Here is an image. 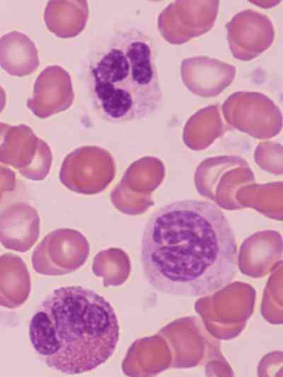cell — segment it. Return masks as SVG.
<instances>
[{
  "mask_svg": "<svg viewBox=\"0 0 283 377\" xmlns=\"http://www.w3.org/2000/svg\"><path fill=\"white\" fill-rule=\"evenodd\" d=\"M140 259L149 286L177 297L212 295L237 272L233 230L222 210L208 201L166 204L147 221Z\"/></svg>",
  "mask_w": 283,
  "mask_h": 377,
  "instance_id": "cell-1",
  "label": "cell"
},
{
  "mask_svg": "<svg viewBox=\"0 0 283 377\" xmlns=\"http://www.w3.org/2000/svg\"><path fill=\"white\" fill-rule=\"evenodd\" d=\"M29 339L46 365L69 375L91 371L113 354L118 319L103 296L81 286L53 290L29 324Z\"/></svg>",
  "mask_w": 283,
  "mask_h": 377,
  "instance_id": "cell-2",
  "label": "cell"
},
{
  "mask_svg": "<svg viewBox=\"0 0 283 377\" xmlns=\"http://www.w3.org/2000/svg\"><path fill=\"white\" fill-rule=\"evenodd\" d=\"M89 76L94 106L109 122L145 119L161 106L154 46L138 29L115 33L91 62Z\"/></svg>",
  "mask_w": 283,
  "mask_h": 377,
  "instance_id": "cell-3",
  "label": "cell"
},
{
  "mask_svg": "<svg viewBox=\"0 0 283 377\" xmlns=\"http://www.w3.org/2000/svg\"><path fill=\"white\" fill-rule=\"evenodd\" d=\"M115 174V164L110 152L98 146H83L64 157L59 180L71 191L94 195L104 191Z\"/></svg>",
  "mask_w": 283,
  "mask_h": 377,
  "instance_id": "cell-4",
  "label": "cell"
},
{
  "mask_svg": "<svg viewBox=\"0 0 283 377\" xmlns=\"http://www.w3.org/2000/svg\"><path fill=\"white\" fill-rule=\"evenodd\" d=\"M89 244L80 232L69 228L48 233L35 248L31 261L35 271L47 276L76 271L86 261Z\"/></svg>",
  "mask_w": 283,
  "mask_h": 377,
  "instance_id": "cell-5",
  "label": "cell"
},
{
  "mask_svg": "<svg viewBox=\"0 0 283 377\" xmlns=\"http://www.w3.org/2000/svg\"><path fill=\"white\" fill-rule=\"evenodd\" d=\"M0 162L17 169L26 179L41 181L50 171L52 154L28 125H10L0 145Z\"/></svg>",
  "mask_w": 283,
  "mask_h": 377,
  "instance_id": "cell-6",
  "label": "cell"
},
{
  "mask_svg": "<svg viewBox=\"0 0 283 377\" xmlns=\"http://www.w3.org/2000/svg\"><path fill=\"white\" fill-rule=\"evenodd\" d=\"M74 94L69 73L58 65L45 68L37 77L27 107L40 118H46L68 109Z\"/></svg>",
  "mask_w": 283,
  "mask_h": 377,
  "instance_id": "cell-7",
  "label": "cell"
},
{
  "mask_svg": "<svg viewBox=\"0 0 283 377\" xmlns=\"http://www.w3.org/2000/svg\"><path fill=\"white\" fill-rule=\"evenodd\" d=\"M39 235L37 211L28 203H13L0 213V242L6 249L25 252Z\"/></svg>",
  "mask_w": 283,
  "mask_h": 377,
  "instance_id": "cell-8",
  "label": "cell"
},
{
  "mask_svg": "<svg viewBox=\"0 0 283 377\" xmlns=\"http://www.w3.org/2000/svg\"><path fill=\"white\" fill-rule=\"evenodd\" d=\"M38 52L25 33L13 30L0 38V66L8 74L25 77L39 67Z\"/></svg>",
  "mask_w": 283,
  "mask_h": 377,
  "instance_id": "cell-9",
  "label": "cell"
},
{
  "mask_svg": "<svg viewBox=\"0 0 283 377\" xmlns=\"http://www.w3.org/2000/svg\"><path fill=\"white\" fill-rule=\"evenodd\" d=\"M86 1H51L45 11L48 29L60 38L77 35L84 28L88 19Z\"/></svg>",
  "mask_w": 283,
  "mask_h": 377,
  "instance_id": "cell-10",
  "label": "cell"
},
{
  "mask_svg": "<svg viewBox=\"0 0 283 377\" xmlns=\"http://www.w3.org/2000/svg\"><path fill=\"white\" fill-rule=\"evenodd\" d=\"M29 278L24 261L17 255L0 256V305L15 308L23 301L18 296L20 279Z\"/></svg>",
  "mask_w": 283,
  "mask_h": 377,
  "instance_id": "cell-11",
  "label": "cell"
},
{
  "mask_svg": "<svg viewBox=\"0 0 283 377\" xmlns=\"http://www.w3.org/2000/svg\"><path fill=\"white\" fill-rule=\"evenodd\" d=\"M10 125L0 123V145Z\"/></svg>",
  "mask_w": 283,
  "mask_h": 377,
  "instance_id": "cell-12",
  "label": "cell"
}]
</instances>
